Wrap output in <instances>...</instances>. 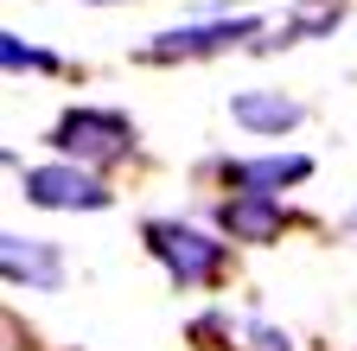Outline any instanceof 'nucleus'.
Here are the masks:
<instances>
[{"label": "nucleus", "instance_id": "1", "mask_svg": "<svg viewBox=\"0 0 357 351\" xmlns=\"http://www.w3.org/2000/svg\"><path fill=\"white\" fill-rule=\"evenodd\" d=\"M52 154L70 160V166H115L134 154V141H141V128H134L121 109H96V103H77L52 121Z\"/></svg>", "mask_w": 357, "mask_h": 351}, {"label": "nucleus", "instance_id": "4", "mask_svg": "<svg viewBox=\"0 0 357 351\" xmlns=\"http://www.w3.org/2000/svg\"><path fill=\"white\" fill-rule=\"evenodd\" d=\"M20 192L38 211H109L115 204V192L96 179V172H89V166H70V160H58V166H26L20 172Z\"/></svg>", "mask_w": 357, "mask_h": 351}, {"label": "nucleus", "instance_id": "5", "mask_svg": "<svg viewBox=\"0 0 357 351\" xmlns=\"http://www.w3.org/2000/svg\"><path fill=\"white\" fill-rule=\"evenodd\" d=\"M217 179L230 192H268L281 198L287 186L312 179V154H255V160H217Z\"/></svg>", "mask_w": 357, "mask_h": 351}, {"label": "nucleus", "instance_id": "7", "mask_svg": "<svg viewBox=\"0 0 357 351\" xmlns=\"http://www.w3.org/2000/svg\"><path fill=\"white\" fill-rule=\"evenodd\" d=\"M217 224L230 243H275L287 230V204L268 198V192H230L217 204Z\"/></svg>", "mask_w": 357, "mask_h": 351}, {"label": "nucleus", "instance_id": "3", "mask_svg": "<svg viewBox=\"0 0 357 351\" xmlns=\"http://www.w3.org/2000/svg\"><path fill=\"white\" fill-rule=\"evenodd\" d=\"M261 45V20L255 13H236V20H192V26H166L153 32L141 52V64H192V58H217V52H236V45Z\"/></svg>", "mask_w": 357, "mask_h": 351}, {"label": "nucleus", "instance_id": "10", "mask_svg": "<svg viewBox=\"0 0 357 351\" xmlns=\"http://www.w3.org/2000/svg\"><path fill=\"white\" fill-rule=\"evenodd\" d=\"M0 58H7V70H64L52 52H38V45H26L20 32H0Z\"/></svg>", "mask_w": 357, "mask_h": 351}, {"label": "nucleus", "instance_id": "12", "mask_svg": "<svg viewBox=\"0 0 357 351\" xmlns=\"http://www.w3.org/2000/svg\"><path fill=\"white\" fill-rule=\"evenodd\" d=\"M351 237H357V211H351Z\"/></svg>", "mask_w": 357, "mask_h": 351}, {"label": "nucleus", "instance_id": "6", "mask_svg": "<svg viewBox=\"0 0 357 351\" xmlns=\"http://www.w3.org/2000/svg\"><path fill=\"white\" fill-rule=\"evenodd\" d=\"M0 275H7V287L52 294V287L64 281V249L45 243V237H20V230H7V237H0Z\"/></svg>", "mask_w": 357, "mask_h": 351}, {"label": "nucleus", "instance_id": "2", "mask_svg": "<svg viewBox=\"0 0 357 351\" xmlns=\"http://www.w3.org/2000/svg\"><path fill=\"white\" fill-rule=\"evenodd\" d=\"M141 237H147V255L160 262L178 287H211L223 275V262H230V243H217V237H204L192 224H178V217H147Z\"/></svg>", "mask_w": 357, "mask_h": 351}, {"label": "nucleus", "instance_id": "9", "mask_svg": "<svg viewBox=\"0 0 357 351\" xmlns=\"http://www.w3.org/2000/svg\"><path fill=\"white\" fill-rule=\"evenodd\" d=\"M230 121L249 128V135H294L306 121V109L281 90H243V96H230Z\"/></svg>", "mask_w": 357, "mask_h": 351}, {"label": "nucleus", "instance_id": "11", "mask_svg": "<svg viewBox=\"0 0 357 351\" xmlns=\"http://www.w3.org/2000/svg\"><path fill=\"white\" fill-rule=\"evenodd\" d=\"M89 7H115V0H89Z\"/></svg>", "mask_w": 357, "mask_h": 351}, {"label": "nucleus", "instance_id": "8", "mask_svg": "<svg viewBox=\"0 0 357 351\" xmlns=\"http://www.w3.org/2000/svg\"><path fill=\"white\" fill-rule=\"evenodd\" d=\"M338 26H344V0H300V7L249 52H287V45H306V38H332Z\"/></svg>", "mask_w": 357, "mask_h": 351}]
</instances>
